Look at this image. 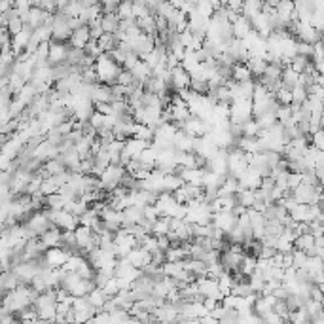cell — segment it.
I'll use <instances>...</instances> for the list:
<instances>
[{
  "label": "cell",
  "instance_id": "277c9868",
  "mask_svg": "<svg viewBox=\"0 0 324 324\" xmlns=\"http://www.w3.org/2000/svg\"><path fill=\"white\" fill-rule=\"evenodd\" d=\"M25 224L30 228V231H34V235H36V237H40L44 231H48V229L53 226V224L49 222L48 214H46L44 210H34Z\"/></svg>",
  "mask_w": 324,
  "mask_h": 324
},
{
  "label": "cell",
  "instance_id": "d6a6232c",
  "mask_svg": "<svg viewBox=\"0 0 324 324\" xmlns=\"http://www.w3.org/2000/svg\"><path fill=\"white\" fill-rule=\"evenodd\" d=\"M275 97H277V101H279V105H292V103H294L292 89H288V87H285V86L277 91Z\"/></svg>",
  "mask_w": 324,
  "mask_h": 324
},
{
  "label": "cell",
  "instance_id": "7bdbcfd3",
  "mask_svg": "<svg viewBox=\"0 0 324 324\" xmlns=\"http://www.w3.org/2000/svg\"><path fill=\"white\" fill-rule=\"evenodd\" d=\"M203 304H205V307H207L209 311H214V309H216V305H218L220 302L216 300V298H205V300H203Z\"/></svg>",
  "mask_w": 324,
  "mask_h": 324
},
{
  "label": "cell",
  "instance_id": "5bb4252c",
  "mask_svg": "<svg viewBox=\"0 0 324 324\" xmlns=\"http://www.w3.org/2000/svg\"><path fill=\"white\" fill-rule=\"evenodd\" d=\"M231 78L235 82H247V80H254V74L247 63H235L231 67Z\"/></svg>",
  "mask_w": 324,
  "mask_h": 324
},
{
  "label": "cell",
  "instance_id": "d6986e66",
  "mask_svg": "<svg viewBox=\"0 0 324 324\" xmlns=\"http://www.w3.org/2000/svg\"><path fill=\"white\" fill-rule=\"evenodd\" d=\"M237 195V201L241 205H245V207H254V203H256V190H250V188H239V191L235 193Z\"/></svg>",
  "mask_w": 324,
  "mask_h": 324
},
{
  "label": "cell",
  "instance_id": "83f0119b",
  "mask_svg": "<svg viewBox=\"0 0 324 324\" xmlns=\"http://www.w3.org/2000/svg\"><path fill=\"white\" fill-rule=\"evenodd\" d=\"M256 120H258V124H260V127H262V129H271V127L279 122L277 112H266V114L258 116Z\"/></svg>",
  "mask_w": 324,
  "mask_h": 324
},
{
  "label": "cell",
  "instance_id": "f1b7e54d",
  "mask_svg": "<svg viewBox=\"0 0 324 324\" xmlns=\"http://www.w3.org/2000/svg\"><path fill=\"white\" fill-rule=\"evenodd\" d=\"M260 129H262V127H260L256 118H250V120H247V122L243 124V135H245V137H258Z\"/></svg>",
  "mask_w": 324,
  "mask_h": 324
},
{
  "label": "cell",
  "instance_id": "f35d334b",
  "mask_svg": "<svg viewBox=\"0 0 324 324\" xmlns=\"http://www.w3.org/2000/svg\"><path fill=\"white\" fill-rule=\"evenodd\" d=\"M262 323H269V324L277 323V324H279V323H285V319L277 313V311H273V309H271V311H267L266 315H262Z\"/></svg>",
  "mask_w": 324,
  "mask_h": 324
},
{
  "label": "cell",
  "instance_id": "30bf717a",
  "mask_svg": "<svg viewBox=\"0 0 324 324\" xmlns=\"http://www.w3.org/2000/svg\"><path fill=\"white\" fill-rule=\"evenodd\" d=\"M40 239L46 243V247L48 248H53V247H63V229L59 228V226H51L48 231H44Z\"/></svg>",
  "mask_w": 324,
  "mask_h": 324
},
{
  "label": "cell",
  "instance_id": "60d3db41",
  "mask_svg": "<svg viewBox=\"0 0 324 324\" xmlns=\"http://www.w3.org/2000/svg\"><path fill=\"white\" fill-rule=\"evenodd\" d=\"M89 124L93 125V127H97V129L105 127V114L99 112V110H95V112L91 114V118H89Z\"/></svg>",
  "mask_w": 324,
  "mask_h": 324
},
{
  "label": "cell",
  "instance_id": "ac0fdd59",
  "mask_svg": "<svg viewBox=\"0 0 324 324\" xmlns=\"http://www.w3.org/2000/svg\"><path fill=\"white\" fill-rule=\"evenodd\" d=\"M44 169H46V172H48V176H51V174H61V172L68 171L65 162L61 160V156H59V158H51V160H48V162L44 163Z\"/></svg>",
  "mask_w": 324,
  "mask_h": 324
},
{
  "label": "cell",
  "instance_id": "8fae6325",
  "mask_svg": "<svg viewBox=\"0 0 324 324\" xmlns=\"http://www.w3.org/2000/svg\"><path fill=\"white\" fill-rule=\"evenodd\" d=\"M21 283H23V281H21L19 275H17L13 269H4V271H2V279H0V288H2V292L15 290Z\"/></svg>",
  "mask_w": 324,
  "mask_h": 324
},
{
  "label": "cell",
  "instance_id": "2e32d148",
  "mask_svg": "<svg viewBox=\"0 0 324 324\" xmlns=\"http://www.w3.org/2000/svg\"><path fill=\"white\" fill-rule=\"evenodd\" d=\"M247 65L250 67V70H252V74H254V78H262L264 74H266V68H267V63L264 57H258V55H250V59L247 61Z\"/></svg>",
  "mask_w": 324,
  "mask_h": 324
},
{
  "label": "cell",
  "instance_id": "603a6c76",
  "mask_svg": "<svg viewBox=\"0 0 324 324\" xmlns=\"http://www.w3.org/2000/svg\"><path fill=\"white\" fill-rule=\"evenodd\" d=\"M315 245H317V239H315V235L313 233H309V231H307V233H302V235H298L294 241V247L302 248V250H305V252L311 250Z\"/></svg>",
  "mask_w": 324,
  "mask_h": 324
},
{
  "label": "cell",
  "instance_id": "836d02e7",
  "mask_svg": "<svg viewBox=\"0 0 324 324\" xmlns=\"http://www.w3.org/2000/svg\"><path fill=\"white\" fill-rule=\"evenodd\" d=\"M182 269H184L182 262H165V264H163V273L167 277H172V279L178 275Z\"/></svg>",
  "mask_w": 324,
  "mask_h": 324
},
{
  "label": "cell",
  "instance_id": "ab89813d",
  "mask_svg": "<svg viewBox=\"0 0 324 324\" xmlns=\"http://www.w3.org/2000/svg\"><path fill=\"white\" fill-rule=\"evenodd\" d=\"M172 193H174V197H176L178 203H188V201L191 199V195H190V191H188V188H186V184L180 186L178 190H174Z\"/></svg>",
  "mask_w": 324,
  "mask_h": 324
},
{
  "label": "cell",
  "instance_id": "7402d4cb",
  "mask_svg": "<svg viewBox=\"0 0 324 324\" xmlns=\"http://www.w3.org/2000/svg\"><path fill=\"white\" fill-rule=\"evenodd\" d=\"M87 298H89V302H91V305H95L97 309H103L105 307V304L108 302V296L105 294V290L101 288V286H95L89 294H87Z\"/></svg>",
  "mask_w": 324,
  "mask_h": 324
},
{
  "label": "cell",
  "instance_id": "7c38bea8",
  "mask_svg": "<svg viewBox=\"0 0 324 324\" xmlns=\"http://www.w3.org/2000/svg\"><path fill=\"white\" fill-rule=\"evenodd\" d=\"M231 25H233V38L243 40L248 32L252 30V23H250V19H248V17H245L243 13H241V15H239L237 19L233 21Z\"/></svg>",
  "mask_w": 324,
  "mask_h": 324
},
{
  "label": "cell",
  "instance_id": "5b68a950",
  "mask_svg": "<svg viewBox=\"0 0 324 324\" xmlns=\"http://www.w3.org/2000/svg\"><path fill=\"white\" fill-rule=\"evenodd\" d=\"M212 226L220 228L222 231L229 233L231 229L237 226V216L233 210H222V212H214L212 214Z\"/></svg>",
  "mask_w": 324,
  "mask_h": 324
},
{
  "label": "cell",
  "instance_id": "f546056e",
  "mask_svg": "<svg viewBox=\"0 0 324 324\" xmlns=\"http://www.w3.org/2000/svg\"><path fill=\"white\" fill-rule=\"evenodd\" d=\"M313 59L307 57V55H302V53H298L294 59H292V63H290V67L294 68V70H298V72H304L305 68L309 67V63H311Z\"/></svg>",
  "mask_w": 324,
  "mask_h": 324
},
{
  "label": "cell",
  "instance_id": "d590c367",
  "mask_svg": "<svg viewBox=\"0 0 324 324\" xmlns=\"http://www.w3.org/2000/svg\"><path fill=\"white\" fill-rule=\"evenodd\" d=\"M292 95H294V103H305L309 97V91H307V87L298 84V86L292 87Z\"/></svg>",
  "mask_w": 324,
  "mask_h": 324
},
{
  "label": "cell",
  "instance_id": "4fadbf2b",
  "mask_svg": "<svg viewBox=\"0 0 324 324\" xmlns=\"http://www.w3.org/2000/svg\"><path fill=\"white\" fill-rule=\"evenodd\" d=\"M144 218V207L139 205H131L124 209V226H131V224H139Z\"/></svg>",
  "mask_w": 324,
  "mask_h": 324
},
{
  "label": "cell",
  "instance_id": "484cf974",
  "mask_svg": "<svg viewBox=\"0 0 324 324\" xmlns=\"http://www.w3.org/2000/svg\"><path fill=\"white\" fill-rule=\"evenodd\" d=\"M120 19H135V13H133V0H122L118 4V11Z\"/></svg>",
  "mask_w": 324,
  "mask_h": 324
},
{
  "label": "cell",
  "instance_id": "4dcf8cb0",
  "mask_svg": "<svg viewBox=\"0 0 324 324\" xmlns=\"http://www.w3.org/2000/svg\"><path fill=\"white\" fill-rule=\"evenodd\" d=\"M212 224H193V237H212Z\"/></svg>",
  "mask_w": 324,
  "mask_h": 324
},
{
  "label": "cell",
  "instance_id": "1f68e13d",
  "mask_svg": "<svg viewBox=\"0 0 324 324\" xmlns=\"http://www.w3.org/2000/svg\"><path fill=\"white\" fill-rule=\"evenodd\" d=\"M103 290H105V294L108 296V298H114L122 288H120V283H118V277H110L108 281H106V285L105 286H101Z\"/></svg>",
  "mask_w": 324,
  "mask_h": 324
},
{
  "label": "cell",
  "instance_id": "ba28073f",
  "mask_svg": "<svg viewBox=\"0 0 324 324\" xmlns=\"http://www.w3.org/2000/svg\"><path fill=\"white\" fill-rule=\"evenodd\" d=\"M89 40H91V29H89V25H82V27H78V29L72 32L68 44H70L72 48L86 49V46L89 44Z\"/></svg>",
  "mask_w": 324,
  "mask_h": 324
},
{
  "label": "cell",
  "instance_id": "3957f363",
  "mask_svg": "<svg viewBox=\"0 0 324 324\" xmlns=\"http://www.w3.org/2000/svg\"><path fill=\"white\" fill-rule=\"evenodd\" d=\"M68 51H70V44L68 42H59V40H51V44H49V55H48V61L51 67H55V65H61V63H65L68 57Z\"/></svg>",
  "mask_w": 324,
  "mask_h": 324
},
{
  "label": "cell",
  "instance_id": "7a4b0ae2",
  "mask_svg": "<svg viewBox=\"0 0 324 324\" xmlns=\"http://www.w3.org/2000/svg\"><path fill=\"white\" fill-rule=\"evenodd\" d=\"M250 118H254V101L252 99H235V101H231L229 120L233 124H245Z\"/></svg>",
  "mask_w": 324,
  "mask_h": 324
},
{
  "label": "cell",
  "instance_id": "ffe728a7",
  "mask_svg": "<svg viewBox=\"0 0 324 324\" xmlns=\"http://www.w3.org/2000/svg\"><path fill=\"white\" fill-rule=\"evenodd\" d=\"M281 80H283V86L288 87V89H292L294 86H298L300 72H298V70H294L290 65H286V67L283 68V76H281Z\"/></svg>",
  "mask_w": 324,
  "mask_h": 324
},
{
  "label": "cell",
  "instance_id": "9c48e42d",
  "mask_svg": "<svg viewBox=\"0 0 324 324\" xmlns=\"http://www.w3.org/2000/svg\"><path fill=\"white\" fill-rule=\"evenodd\" d=\"M237 195H218L210 201V207H212V212H222V210H233V207L237 205Z\"/></svg>",
  "mask_w": 324,
  "mask_h": 324
},
{
  "label": "cell",
  "instance_id": "cb8c5ba5",
  "mask_svg": "<svg viewBox=\"0 0 324 324\" xmlns=\"http://www.w3.org/2000/svg\"><path fill=\"white\" fill-rule=\"evenodd\" d=\"M97 286L95 279H82L74 288H72V294L74 296H87L93 288Z\"/></svg>",
  "mask_w": 324,
  "mask_h": 324
},
{
  "label": "cell",
  "instance_id": "52a82bcc",
  "mask_svg": "<svg viewBox=\"0 0 324 324\" xmlns=\"http://www.w3.org/2000/svg\"><path fill=\"white\" fill-rule=\"evenodd\" d=\"M191 84V74L186 70V68L178 65L176 68L171 70V86L178 91V89H184V87H190Z\"/></svg>",
  "mask_w": 324,
  "mask_h": 324
},
{
  "label": "cell",
  "instance_id": "6da1fadb",
  "mask_svg": "<svg viewBox=\"0 0 324 324\" xmlns=\"http://www.w3.org/2000/svg\"><path fill=\"white\" fill-rule=\"evenodd\" d=\"M95 68H97L99 82H101V84H108V86L116 84L120 72L124 70V67H122L118 61H114V57H112L110 53L99 55V57H97V63H95Z\"/></svg>",
  "mask_w": 324,
  "mask_h": 324
},
{
  "label": "cell",
  "instance_id": "8992f818",
  "mask_svg": "<svg viewBox=\"0 0 324 324\" xmlns=\"http://www.w3.org/2000/svg\"><path fill=\"white\" fill-rule=\"evenodd\" d=\"M125 258H127L135 267H141V269H144L148 264H152V252H148V250L143 247H135Z\"/></svg>",
  "mask_w": 324,
  "mask_h": 324
},
{
  "label": "cell",
  "instance_id": "8d00e7d4",
  "mask_svg": "<svg viewBox=\"0 0 324 324\" xmlns=\"http://www.w3.org/2000/svg\"><path fill=\"white\" fill-rule=\"evenodd\" d=\"M277 118L281 124H286L290 118H292V106L290 105H281L277 108Z\"/></svg>",
  "mask_w": 324,
  "mask_h": 324
},
{
  "label": "cell",
  "instance_id": "e575fe53",
  "mask_svg": "<svg viewBox=\"0 0 324 324\" xmlns=\"http://www.w3.org/2000/svg\"><path fill=\"white\" fill-rule=\"evenodd\" d=\"M135 82H139V80L135 78L133 72L127 70V68H124V70L120 72V76H118V82H116V84H122V86H133Z\"/></svg>",
  "mask_w": 324,
  "mask_h": 324
},
{
  "label": "cell",
  "instance_id": "74e56055",
  "mask_svg": "<svg viewBox=\"0 0 324 324\" xmlns=\"http://www.w3.org/2000/svg\"><path fill=\"white\" fill-rule=\"evenodd\" d=\"M302 180H304V174H302V172H296V171L288 172V186H290V190L292 191L302 184Z\"/></svg>",
  "mask_w": 324,
  "mask_h": 324
},
{
  "label": "cell",
  "instance_id": "d4e9b609",
  "mask_svg": "<svg viewBox=\"0 0 324 324\" xmlns=\"http://www.w3.org/2000/svg\"><path fill=\"white\" fill-rule=\"evenodd\" d=\"M97 42H99V46H101V49H103L105 53L112 51L114 48H118V40H116L114 32H105L101 38H97Z\"/></svg>",
  "mask_w": 324,
  "mask_h": 324
},
{
  "label": "cell",
  "instance_id": "e0dca14e",
  "mask_svg": "<svg viewBox=\"0 0 324 324\" xmlns=\"http://www.w3.org/2000/svg\"><path fill=\"white\" fill-rule=\"evenodd\" d=\"M120 23H122V19H120V15L116 11H112V13H103L101 25H103L105 32H116V30L120 29Z\"/></svg>",
  "mask_w": 324,
  "mask_h": 324
},
{
  "label": "cell",
  "instance_id": "4316f807",
  "mask_svg": "<svg viewBox=\"0 0 324 324\" xmlns=\"http://www.w3.org/2000/svg\"><path fill=\"white\" fill-rule=\"evenodd\" d=\"M65 205H67V199L59 191L46 195V209H65Z\"/></svg>",
  "mask_w": 324,
  "mask_h": 324
},
{
  "label": "cell",
  "instance_id": "9a60e30c",
  "mask_svg": "<svg viewBox=\"0 0 324 324\" xmlns=\"http://www.w3.org/2000/svg\"><path fill=\"white\" fill-rule=\"evenodd\" d=\"M262 11H264V0H245L243 8H241V13L248 19L256 17L258 13H262Z\"/></svg>",
  "mask_w": 324,
  "mask_h": 324
},
{
  "label": "cell",
  "instance_id": "44dd1931",
  "mask_svg": "<svg viewBox=\"0 0 324 324\" xmlns=\"http://www.w3.org/2000/svg\"><path fill=\"white\" fill-rule=\"evenodd\" d=\"M171 216H160V218L154 222L152 226V233L154 235H167L169 231H171Z\"/></svg>",
  "mask_w": 324,
  "mask_h": 324
},
{
  "label": "cell",
  "instance_id": "b9f144b4",
  "mask_svg": "<svg viewBox=\"0 0 324 324\" xmlns=\"http://www.w3.org/2000/svg\"><path fill=\"white\" fill-rule=\"evenodd\" d=\"M158 243H160V250H163V252H167L172 245L171 239L167 237V235H160V237H158Z\"/></svg>",
  "mask_w": 324,
  "mask_h": 324
}]
</instances>
